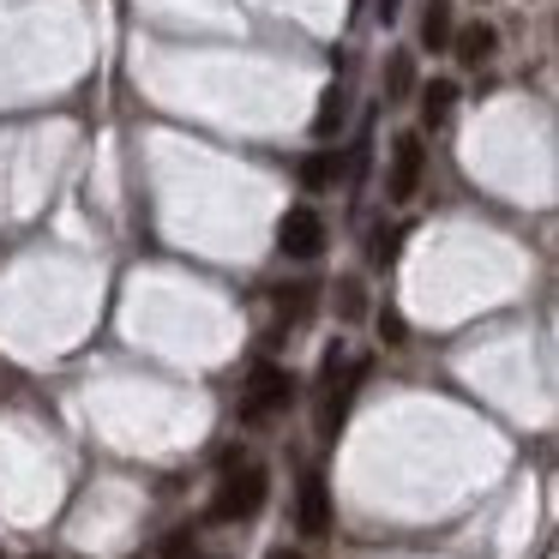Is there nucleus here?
I'll list each match as a JSON object with an SVG mask.
<instances>
[{
    "label": "nucleus",
    "instance_id": "1",
    "mask_svg": "<svg viewBox=\"0 0 559 559\" xmlns=\"http://www.w3.org/2000/svg\"><path fill=\"white\" fill-rule=\"evenodd\" d=\"M361 379H367V355H343V343L325 349V367H319V403H313L319 439H337V427L349 421V403H355V391H361Z\"/></svg>",
    "mask_w": 559,
    "mask_h": 559
},
{
    "label": "nucleus",
    "instance_id": "2",
    "mask_svg": "<svg viewBox=\"0 0 559 559\" xmlns=\"http://www.w3.org/2000/svg\"><path fill=\"white\" fill-rule=\"evenodd\" d=\"M265 469L259 463H235L229 457V469H223V481H217V493H211V523H241V518H253L259 506H265Z\"/></svg>",
    "mask_w": 559,
    "mask_h": 559
},
{
    "label": "nucleus",
    "instance_id": "3",
    "mask_svg": "<svg viewBox=\"0 0 559 559\" xmlns=\"http://www.w3.org/2000/svg\"><path fill=\"white\" fill-rule=\"evenodd\" d=\"M289 397H295V373H289V367L259 361L253 379H247V391H241V421H265V415L289 409Z\"/></svg>",
    "mask_w": 559,
    "mask_h": 559
},
{
    "label": "nucleus",
    "instance_id": "4",
    "mask_svg": "<svg viewBox=\"0 0 559 559\" xmlns=\"http://www.w3.org/2000/svg\"><path fill=\"white\" fill-rule=\"evenodd\" d=\"M421 169H427L421 133H397V139H391V169H385V199H391V205H409L415 187H421Z\"/></svg>",
    "mask_w": 559,
    "mask_h": 559
},
{
    "label": "nucleus",
    "instance_id": "5",
    "mask_svg": "<svg viewBox=\"0 0 559 559\" xmlns=\"http://www.w3.org/2000/svg\"><path fill=\"white\" fill-rule=\"evenodd\" d=\"M277 247H283L289 259H319V253H325V217H319L313 205L283 211V223H277Z\"/></svg>",
    "mask_w": 559,
    "mask_h": 559
},
{
    "label": "nucleus",
    "instance_id": "6",
    "mask_svg": "<svg viewBox=\"0 0 559 559\" xmlns=\"http://www.w3.org/2000/svg\"><path fill=\"white\" fill-rule=\"evenodd\" d=\"M301 535H331V493H325V475L307 469L301 475Z\"/></svg>",
    "mask_w": 559,
    "mask_h": 559
},
{
    "label": "nucleus",
    "instance_id": "7",
    "mask_svg": "<svg viewBox=\"0 0 559 559\" xmlns=\"http://www.w3.org/2000/svg\"><path fill=\"white\" fill-rule=\"evenodd\" d=\"M493 49H499V31H493V25H463L457 37H451V55H457L463 67L493 61Z\"/></svg>",
    "mask_w": 559,
    "mask_h": 559
},
{
    "label": "nucleus",
    "instance_id": "8",
    "mask_svg": "<svg viewBox=\"0 0 559 559\" xmlns=\"http://www.w3.org/2000/svg\"><path fill=\"white\" fill-rule=\"evenodd\" d=\"M457 37V19H451V0H433L421 13V49H451Z\"/></svg>",
    "mask_w": 559,
    "mask_h": 559
},
{
    "label": "nucleus",
    "instance_id": "9",
    "mask_svg": "<svg viewBox=\"0 0 559 559\" xmlns=\"http://www.w3.org/2000/svg\"><path fill=\"white\" fill-rule=\"evenodd\" d=\"M343 115H349V97H343V85L319 91V115H313V139H331L343 127Z\"/></svg>",
    "mask_w": 559,
    "mask_h": 559
},
{
    "label": "nucleus",
    "instance_id": "10",
    "mask_svg": "<svg viewBox=\"0 0 559 559\" xmlns=\"http://www.w3.org/2000/svg\"><path fill=\"white\" fill-rule=\"evenodd\" d=\"M451 103H457V85H451V79H433V85L421 91V121L427 127H445L451 121Z\"/></svg>",
    "mask_w": 559,
    "mask_h": 559
},
{
    "label": "nucleus",
    "instance_id": "11",
    "mask_svg": "<svg viewBox=\"0 0 559 559\" xmlns=\"http://www.w3.org/2000/svg\"><path fill=\"white\" fill-rule=\"evenodd\" d=\"M409 91H415V61H409V49H397V55H391V67H385V103L409 97Z\"/></svg>",
    "mask_w": 559,
    "mask_h": 559
},
{
    "label": "nucleus",
    "instance_id": "12",
    "mask_svg": "<svg viewBox=\"0 0 559 559\" xmlns=\"http://www.w3.org/2000/svg\"><path fill=\"white\" fill-rule=\"evenodd\" d=\"M271 301H277L283 319H307V313H313V283H283Z\"/></svg>",
    "mask_w": 559,
    "mask_h": 559
},
{
    "label": "nucleus",
    "instance_id": "13",
    "mask_svg": "<svg viewBox=\"0 0 559 559\" xmlns=\"http://www.w3.org/2000/svg\"><path fill=\"white\" fill-rule=\"evenodd\" d=\"M331 181H337V157H331V151H313V157L301 163V187L307 193H325Z\"/></svg>",
    "mask_w": 559,
    "mask_h": 559
},
{
    "label": "nucleus",
    "instance_id": "14",
    "mask_svg": "<svg viewBox=\"0 0 559 559\" xmlns=\"http://www.w3.org/2000/svg\"><path fill=\"white\" fill-rule=\"evenodd\" d=\"M379 337H385L391 349H397V343H409V325H403L397 307H385V313H379Z\"/></svg>",
    "mask_w": 559,
    "mask_h": 559
},
{
    "label": "nucleus",
    "instance_id": "15",
    "mask_svg": "<svg viewBox=\"0 0 559 559\" xmlns=\"http://www.w3.org/2000/svg\"><path fill=\"white\" fill-rule=\"evenodd\" d=\"M337 307H343V319H361V283H337Z\"/></svg>",
    "mask_w": 559,
    "mask_h": 559
},
{
    "label": "nucleus",
    "instance_id": "16",
    "mask_svg": "<svg viewBox=\"0 0 559 559\" xmlns=\"http://www.w3.org/2000/svg\"><path fill=\"white\" fill-rule=\"evenodd\" d=\"M373 13H379V25H397V13H403V0H379Z\"/></svg>",
    "mask_w": 559,
    "mask_h": 559
},
{
    "label": "nucleus",
    "instance_id": "17",
    "mask_svg": "<svg viewBox=\"0 0 559 559\" xmlns=\"http://www.w3.org/2000/svg\"><path fill=\"white\" fill-rule=\"evenodd\" d=\"M265 559H301V554H295V547H271Z\"/></svg>",
    "mask_w": 559,
    "mask_h": 559
}]
</instances>
